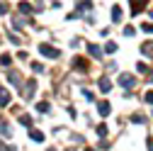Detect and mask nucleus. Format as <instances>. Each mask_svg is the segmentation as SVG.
I'll list each match as a JSON object with an SVG mask.
<instances>
[{"instance_id":"27","label":"nucleus","mask_w":153,"mask_h":151,"mask_svg":"<svg viewBox=\"0 0 153 151\" xmlns=\"http://www.w3.org/2000/svg\"><path fill=\"white\" fill-rule=\"evenodd\" d=\"M0 15H5V5H0Z\"/></svg>"},{"instance_id":"1","label":"nucleus","mask_w":153,"mask_h":151,"mask_svg":"<svg viewBox=\"0 0 153 151\" xmlns=\"http://www.w3.org/2000/svg\"><path fill=\"white\" fill-rule=\"evenodd\" d=\"M39 51H42L44 56H49V59H59V56H61V51H59V49H53V46H49V44H42V46H39Z\"/></svg>"},{"instance_id":"16","label":"nucleus","mask_w":153,"mask_h":151,"mask_svg":"<svg viewBox=\"0 0 153 151\" xmlns=\"http://www.w3.org/2000/svg\"><path fill=\"white\" fill-rule=\"evenodd\" d=\"M131 7H134V10H131V12H141V7H146V3H134V5H131Z\"/></svg>"},{"instance_id":"9","label":"nucleus","mask_w":153,"mask_h":151,"mask_svg":"<svg viewBox=\"0 0 153 151\" xmlns=\"http://www.w3.org/2000/svg\"><path fill=\"white\" fill-rule=\"evenodd\" d=\"M112 20H114V22H119V20H122V7H119V5H114V7H112Z\"/></svg>"},{"instance_id":"19","label":"nucleus","mask_w":153,"mask_h":151,"mask_svg":"<svg viewBox=\"0 0 153 151\" xmlns=\"http://www.w3.org/2000/svg\"><path fill=\"white\" fill-rule=\"evenodd\" d=\"M20 122H22V124H32V117H29V115H20Z\"/></svg>"},{"instance_id":"22","label":"nucleus","mask_w":153,"mask_h":151,"mask_svg":"<svg viewBox=\"0 0 153 151\" xmlns=\"http://www.w3.org/2000/svg\"><path fill=\"white\" fill-rule=\"evenodd\" d=\"M0 64L7 66V64H10V54H3V56H0Z\"/></svg>"},{"instance_id":"21","label":"nucleus","mask_w":153,"mask_h":151,"mask_svg":"<svg viewBox=\"0 0 153 151\" xmlns=\"http://www.w3.org/2000/svg\"><path fill=\"white\" fill-rule=\"evenodd\" d=\"M32 71H34V73H42L44 66H42V64H32Z\"/></svg>"},{"instance_id":"17","label":"nucleus","mask_w":153,"mask_h":151,"mask_svg":"<svg viewBox=\"0 0 153 151\" xmlns=\"http://www.w3.org/2000/svg\"><path fill=\"white\" fill-rule=\"evenodd\" d=\"M131 122H136V124H141V122H146V117H143V115H134V117H131Z\"/></svg>"},{"instance_id":"18","label":"nucleus","mask_w":153,"mask_h":151,"mask_svg":"<svg viewBox=\"0 0 153 151\" xmlns=\"http://www.w3.org/2000/svg\"><path fill=\"white\" fill-rule=\"evenodd\" d=\"M122 32H124V37H134V32H136V29L129 25V27H126V29H122Z\"/></svg>"},{"instance_id":"14","label":"nucleus","mask_w":153,"mask_h":151,"mask_svg":"<svg viewBox=\"0 0 153 151\" xmlns=\"http://www.w3.org/2000/svg\"><path fill=\"white\" fill-rule=\"evenodd\" d=\"M97 134L100 137H107V124H97Z\"/></svg>"},{"instance_id":"8","label":"nucleus","mask_w":153,"mask_h":151,"mask_svg":"<svg viewBox=\"0 0 153 151\" xmlns=\"http://www.w3.org/2000/svg\"><path fill=\"white\" fill-rule=\"evenodd\" d=\"M97 110H100V115H102V117H107V115H109V110H112V107H109V102H107V100H102V102L97 105Z\"/></svg>"},{"instance_id":"5","label":"nucleus","mask_w":153,"mask_h":151,"mask_svg":"<svg viewBox=\"0 0 153 151\" xmlns=\"http://www.w3.org/2000/svg\"><path fill=\"white\" fill-rule=\"evenodd\" d=\"M141 54H143V56H151V59H153V42L141 44Z\"/></svg>"},{"instance_id":"2","label":"nucleus","mask_w":153,"mask_h":151,"mask_svg":"<svg viewBox=\"0 0 153 151\" xmlns=\"http://www.w3.org/2000/svg\"><path fill=\"white\" fill-rule=\"evenodd\" d=\"M134 83H136L134 76H129V73H122V76H119V85H122V88H131Z\"/></svg>"},{"instance_id":"13","label":"nucleus","mask_w":153,"mask_h":151,"mask_svg":"<svg viewBox=\"0 0 153 151\" xmlns=\"http://www.w3.org/2000/svg\"><path fill=\"white\" fill-rule=\"evenodd\" d=\"M20 12L29 15V12H32V5H27V3H20Z\"/></svg>"},{"instance_id":"24","label":"nucleus","mask_w":153,"mask_h":151,"mask_svg":"<svg viewBox=\"0 0 153 151\" xmlns=\"http://www.w3.org/2000/svg\"><path fill=\"white\" fill-rule=\"evenodd\" d=\"M83 98H88V100H95V95H92L90 90H83Z\"/></svg>"},{"instance_id":"7","label":"nucleus","mask_w":153,"mask_h":151,"mask_svg":"<svg viewBox=\"0 0 153 151\" xmlns=\"http://www.w3.org/2000/svg\"><path fill=\"white\" fill-rule=\"evenodd\" d=\"M7 102H10V93L5 88H0V107H5Z\"/></svg>"},{"instance_id":"25","label":"nucleus","mask_w":153,"mask_h":151,"mask_svg":"<svg viewBox=\"0 0 153 151\" xmlns=\"http://www.w3.org/2000/svg\"><path fill=\"white\" fill-rule=\"evenodd\" d=\"M146 102H151V105H153V90H148V93H146Z\"/></svg>"},{"instance_id":"3","label":"nucleus","mask_w":153,"mask_h":151,"mask_svg":"<svg viewBox=\"0 0 153 151\" xmlns=\"http://www.w3.org/2000/svg\"><path fill=\"white\" fill-rule=\"evenodd\" d=\"M73 66L78 68V71H88V68H90V64L83 59V56H75V59H73Z\"/></svg>"},{"instance_id":"23","label":"nucleus","mask_w":153,"mask_h":151,"mask_svg":"<svg viewBox=\"0 0 153 151\" xmlns=\"http://www.w3.org/2000/svg\"><path fill=\"white\" fill-rule=\"evenodd\" d=\"M36 107H39V112H49V105H46V102H39Z\"/></svg>"},{"instance_id":"26","label":"nucleus","mask_w":153,"mask_h":151,"mask_svg":"<svg viewBox=\"0 0 153 151\" xmlns=\"http://www.w3.org/2000/svg\"><path fill=\"white\" fill-rule=\"evenodd\" d=\"M88 7H92V5H90V3H80V5H78V10H80V12H83V10H88Z\"/></svg>"},{"instance_id":"10","label":"nucleus","mask_w":153,"mask_h":151,"mask_svg":"<svg viewBox=\"0 0 153 151\" xmlns=\"http://www.w3.org/2000/svg\"><path fill=\"white\" fill-rule=\"evenodd\" d=\"M29 137H32L34 141H44V134H42L39 129H29Z\"/></svg>"},{"instance_id":"12","label":"nucleus","mask_w":153,"mask_h":151,"mask_svg":"<svg viewBox=\"0 0 153 151\" xmlns=\"http://www.w3.org/2000/svg\"><path fill=\"white\" fill-rule=\"evenodd\" d=\"M105 51H107V54H114V51H117V44H114V42H107Z\"/></svg>"},{"instance_id":"28","label":"nucleus","mask_w":153,"mask_h":151,"mask_svg":"<svg viewBox=\"0 0 153 151\" xmlns=\"http://www.w3.org/2000/svg\"><path fill=\"white\" fill-rule=\"evenodd\" d=\"M0 151H7V149H5V146H3V141H0Z\"/></svg>"},{"instance_id":"20","label":"nucleus","mask_w":153,"mask_h":151,"mask_svg":"<svg viewBox=\"0 0 153 151\" xmlns=\"http://www.w3.org/2000/svg\"><path fill=\"white\" fill-rule=\"evenodd\" d=\"M146 34H153V25H148V22H143V27H141Z\"/></svg>"},{"instance_id":"4","label":"nucleus","mask_w":153,"mask_h":151,"mask_svg":"<svg viewBox=\"0 0 153 151\" xmlns=\"http://www.w3.org/2000/svg\"><path fill=\"white\" fill-rule=\"evenodd\" d=\"M100 90H102V93H109V90H112V81L107 78V76L100 78Z\"/></svg>"},{"instance_id":"15","label":"nucleus","mask_w":153,"mask_h":151,"mask_svg":"<svg viewBox=\"0 0 153 151\" xmlns=\"http://www.w3.org/2000/svg\"><path fill=\"white\" fill-rule=\"evenodd\" d=\"M7 78H10V83H15V85H20V76H17V73H10Z\"/></svg>"},{"instance_id":"29","label":"nucleus","mask_w":153,"mask_h":151,"mask_svg":"<svg viewBox=\"0 0 153 151\" xmlns=\"http://www.w3.org/2000/svg\"><path fill=\"white\" fill-rule=\"evenodd\" d=\"M148 81H153V73H151V76H148Z\"/></svg>"},{"instance_id":"6","label":"nucleus","mask_w":153,"mask_h":151,"mask_svg":"<svg viewBox=\"0 0 153 151\" xmlns=\"http://www.w3.org/2000/svg\"><path fill=\"white\" fill-rule=\"evenodd\" d=\"M88 54H90V56H95V59H100V56H102V51H100V46H97V44H88Z\"/></svg>"},{"instance_id":"30","label":"nucleus","mask_w":153,"mask_h":151,"mask_svg":"<svg viewBox=\"0 0 153 151\" xmlns=\"http://www.w3.org/2000/svg\"><path fill=\"white\" fill-rule=\"evenodd\" d=\"M85 151H92V149H85Z\"/></svg>"},{"instance_id":"11","label":"nucleus","mask_w":153,"mask_h":151,"mask_svg":"<svg viewBox=\"0 0 153 151\" xmlns=\"http://www.w3.org/2000/svg\"><path fill=\"white\" fill-rule=\"evenodd\" d=\"M0 134H3V137H10V129H7V122H5L3 117H0Z\"/></svg>"}]
</instances>
